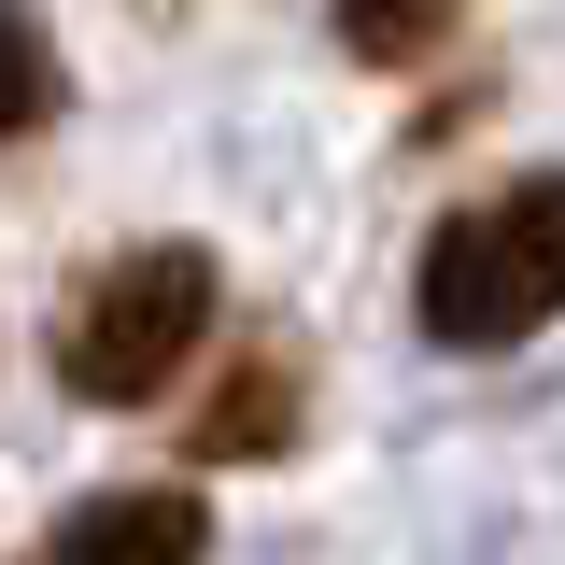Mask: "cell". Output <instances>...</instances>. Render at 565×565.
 I'll use <instances>...</instances> for the list:
<instances>
[{
  "label": "cell",
  "mask_w": 565,
  "mask_h": 565,
  "mask_svg": "<svg viewBox=\"0 0 565 565\" xmlns=\"http://www.w3.org/2000/svg\"><path fill=\"white\" fill-rule=\"evenodd\" d=\"M552 311H565V170H509L424 226L411 326L438 353H523Z\"/></svg>",
  "instance_id": "6da1fadb"
},
{
  "label": "cell",
  "mask_w": 565,
  "mask_h": 565,
  "mask_svg": "<svg viewBox=\"0 0 565 565\" xmlns=\"http://www.w3.org/2000/svg\"><path fill=\"white\" fill-rule=\"evenodd\" d=\"M212 311H226V269H212L199 241H128V255H99V269L71 282L57 382L85 411H156L184 382V353L212 340Z\"/></svg>",
  "instance_id": "7a4b0ae2"
},
{
  "label": "cell",
  "mask_w": 565,
  "mask_h": 565,
  "mask_svg": "<svg viewBox=\"0 0 565 565\" xmlns=\"http://www.w3.org/2000/svg\"><path fill=\"white\" fill-rule=\"evenodd\" d=\"M29 565H212V509L199 481H114L85 509H57V537Z\"/></svg>",
  "instance_id": "3957f363"
},
{
  "label": "cell",
  "mask_w": 565,
  "mask_h": 565,
  "mask_svg": "<svg viewBox=\"0 0 565 565\" xmlns=\"http://www.w3.org/2000/svg\"><path fill=\"white\" fill-rule=\"evenodd\" d=\"M297 411H311L297 353H282V340H255L226 382H212V411L184 424V452H199V467H269V452H297Z\"/></svg>",
  "instance_id": "277c9868"
},
{
  "label": "cell",
  "mask_w": 565,
  "mask_h": 565,
  "mask_svg": "<svg viewBox=\"0 0 565 565\" xmlns=\"http://www.w3.org/2000/svg\"><path fill=\"white\" fill-rule=\"evenodd\" d=\"M57 114V29L29 14V0H0V156Z\"/></svg>",
  "instance_id": "5b68a950"
},
{
  "label": "cell",
  "mask_w": 565,
  "mask_h": 565,
  "mask_svg": "<svg viewBox=\"0 0 565 565\" xmlns=\"http://www.w3.org/2000/svg\"><path fill=\"white\" fill-rule=\"evenodd\" d=\"M326 14H340V43H353L367 71H411L424 43H438V29L467 14V0H326Z\"/></svg>",
  "instance_id": "8992f818"
}]
</instances>
